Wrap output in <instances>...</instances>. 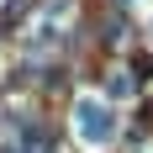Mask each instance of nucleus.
<instances>
[{
  "instance_id": "f257e3e1",
  "label": "nucleus",
  "mask_w": 153,
  "mask_h": 153,
  "mask_svg": "<svg viewBox=\"0 0 153 153\" xmlns=\"http://www.w3.org/2000/svg\"><path fill=\"white\" fill-rule=\"evenodd\" d=\"M74 132H79L85 148H111L116 132H122V122H116L111 100H100V95H79V100H74Z\"/></svg>"
},
{
  "instance_id": "f03ea898",
  "label": "nucleus",
  "mask_w": 153,
  "mask_h": 153,
  "mask_svg": "<svg viewBox=\"0 0 153 153\" xmlns=\"http://www.w3.org/2000/svg\"><path fill=\"white\" fill-rule=\"evenodd\" d=\"M16 153H58V148H53V137H48V127H21Z\"/></svg>"
},
{
  "instance_id": "7ed1b4c3",
  "label": "nucleus",
  "mask_w": 153,
  "mask_h": 153,
  "mask_svg": "<svg viewBox=\"0 0 153 153\" xmlns=\"http://www.w3.org/2000/svg\"><path fill=\"white\" fill-rule=\"evenodd\" d=\"M127 95H132V74L116 69V74H111V100H127Z\"/></svg>"
}]
</instances>
